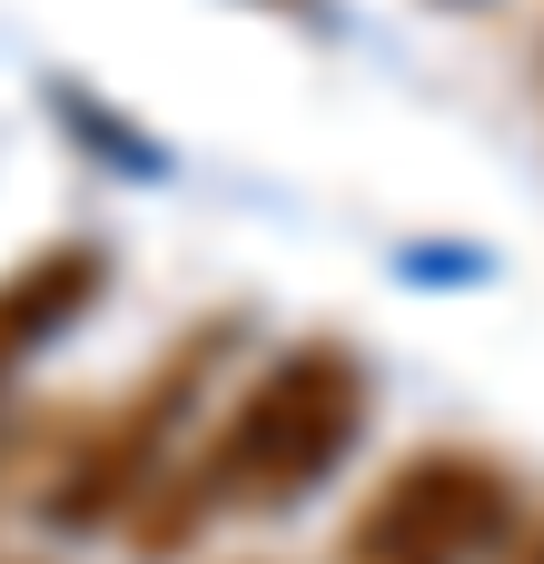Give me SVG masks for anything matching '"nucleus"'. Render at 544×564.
Listing matches in <instances>:
<instances>
[{"label": "nucleus", "instance_id": "nucleus-5", "mask_svg": "<svg viewBox=\"0 0 544 564\" xmlns=\"http://www.w3.org/2000/svg\"><path fill=\"white\" fill-rule=\"evenodd\" d=\"M496 564H544V506H525V525H515V545Z\"/></svg>", "mask_w": 544, "mask_h": 564}, {"label": "nucleus", "instance_id": "nucleus-6", "mask_svg": "<svg viewBox=\"0 0 544 564\" xmlns=\"http://www.w3.org/2000/svg\"><path fill=\"white\" fill-rule=\"evenodd\" d=\"M0 564H50V555H0Z\"/></svg>", "mask_w": 544, "mask_h": 564}, {"label": "nucleus", "instance_id": "nucleus-1", "mask_svg": "<svg viewBox=\"0 0 544 564\" xmlns=\"http://www.w3.org/2000/svg\"><path fill=\"white\" fill-rule=\"evenodd\" d=\"M367 416H377V367L347 337H297L258 357L248 377H228L218 416L198 426L178 476L119 525V545L139 564H188L218 525L307 506L317 486L347 476V456L367 446Z\"/></svg>", "mask_w": 544, "mask_h": 564}, {"label": "nucleus", "instance_id": "nucleus-2", "mask_svg": "<svg viewBox=\"0 0 544 564\" xmlns=\"http://www.w3.org/2000/svg\"><path fill=\"white\" fill-rule=\"evenodd\" d=\"M238 357H248V317H188L119 397H99V406H79V416L59 426V456H50L30 516H40L50 535H69V545L119 535V525L178 476V456H188L198 426L218 416Z\"/></svg>", "mask_w": 544, "mask_h": 564}, {"label": "nucleus", "instance_id": "nucleus-4", "mask_svg": "<svg viewBox=\"0 0 544 564\" xmlns=\"http://www.w3.org/2000/svg\"><path fill=\"white\" fill-rule=\"evenodd\" d=\"M109 297V248L99 238H40L0 268V397H20V377Z\"/></svg>", "mask_w": 544, "mask_h": 564}, {"label": "nucleus", "instance_id": "nucleus-3", "mask_svg": "<svg viewBox=\"0 0 544 564\" xmlns=\"http://www.w3.org/2000/svg\"><path fill=\"white\" fill-rule=\"evenodd\" d=\"M525 525V476L486 446L396 456L357 516L337 525V564H496Z\"/></svg>", "mask_w": 544, "mask_h": 564}]
</instances>
